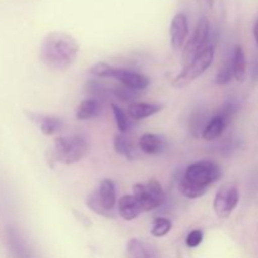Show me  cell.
<instances>
[{
  "instance_id": "1",
  "label": "cell",
  "mask_w": 258,
  "mask_h": 258,
  "mask_svg": "<svg viewBox=\"0 0 258 258\" xmlns=\"http://www.w3.org/2000/svg\"><path fill=\"white\" fill-rule=\"evenodd\" d=\"M80 50L77 40L64 32H50L43 38L39 58L50 70H66L76 60Z\"/></svg>"
},
{
  "instance_id": "2",
  "label": "cell",
  "mask_w": 258,
  "mask_h": 258,
  "mask_svg": "<svg viewBox=\"0 0 258 258\" xmlns=\"http://www.w3.org/2000/svg\"><path fill=\"white\" fill-rule=\"evenodd\" d=\"M88 153V144L82 136H59L54 140V149L49 151L50 161L72 165L82 160Z\"/></svg>"
},
{
  "instance_id": "3",
  "label": "cell",
  "mask_w": 258,
  "mask_h": 258,
  "mask_svg": "<svg viewBox=\"0 0 258 258\" xmlns=\"http://www.w3.org/2000/svg\"><path fill=\"white\" fill-rule=\"evenodd\" d=\"M91 75L100 78H115L125 87L135 91L145 90L150 85V80L143 73L125 68L113 67L106 62H98L90 68Z\"/></svg>"
},
{
  "instance_id": "4",
  "label": "cell",
  "mask_w": 258,
  "mask_h": 258,
  "mask_svg": "<svg viewBox=\"0 0 258 258\" xmlns=\"http://www.w3.org/2000/svg\"><path fill=\"white\" fill-rule=\"evenodd\" d=\"M214 59V47L213 45H207L206 48L201 50L196 57L184 67V70L174 78L173 87L183 88L190 85L193 81H196L199 76L203 75Z\"/></svg>"
},
{
  "instance_id": "5",
  "label": "cell",
  "mask_w": 258,
  "mask_h": 258,
  "mask_svg": "<svg viewBox=\"0 0 258 258\" xmlns=\"http://www.w3.org/2000/svg\"><path fill=\"white\" fill-rule=\"evenodd\" d=\"M133 191L144 212H151L165 203V193L156 179H150L146 183L134 184Z\"/></svg>"
},
{
  "instance_id": "6",
  "label": "cell",
  "mask_w": 258,
  "mask_h": 258,
  "mask_svg": "<svg viewBox=\"0 0 258 258\" xmlns=\"http://www.w3.org/2000/svg\"><path fill=\"white\" fill-rule=\"evenodd\" d=\"M221 176V166L211 160H201L191 164L184 174V178L204 188H208L209 185L216 183Z\"/></svg>"
},
{
  "instance_id": "7",
  "label": "cell",
  "mask_w": 258,
  "mask_h": 258,
  "mask_svg": "<svg viewBox=\"0 0 258 258\" xmlns=\"http://www.w3.org/2000/svg\"><path fill=\"white\" fill-rule=\"evenodd\" d=\"M209 38V22L206 17L199 18L198 23H197L196 28H194V32L191 34L190 39L186 42L185 48H184L183 52V59L184 64H188L189 62H191L194 57L201 52L203 48H206L207 42H208Z\"/></svg>"
},
{
  "instance_id": "8",
  "label": "cell",
  "mask_w": 258,
  "mask_h": 258,
  "mask_svg": "<svg viewBox=\"0 0 258 258\" xmlns=\"http://www.w3.org/2000/svg\"><path fill=\"white\" fill-rule=\"evenodd\" d=\"M239 202L238 188L233 184H224L217 191L213 202V209L219 218H227L236 209Z\"/></svg>"
},
{
  "instance_id": "9",
  "label": "cell",
  "mask_w": 258,
  "mask_h": 258,
  "mask_svg": "<svg viewBox=\"0 0 258 258\" xmlns=\"http://www.w3.org/2000/svg\"><path fill=\"white\" fill-rule=\"evenodd\" d=\"M189 23L188 18L183 13L174 15L170 24V42L171 47L175 50L181 49L188 40Z\"/></svg>"
},
{
  "instance_id": "10",
  "label": "cell",
  "mask_w": 258,
  "mask_h": 258,
  "mask_svg": "<svg viewBox=\"0 0 258 258\" xmlns=\"http://www.w3.org/2000/svg\"><path fill=\"white\" fill-rule=\"evenodd\" d=\"M25 115L28 116L30 121L37 123L40 128V133L44 135H54V134L60 133L64 128V123L60 118L54 117V116H48L42 115V113H35V112H28L25 111Z\"/></svg>"
},
{
  "instance_id": "11",
  "label": "cell",
  "mask_w": 258,
  "mask_h": 258,
  "mask_svg": "<svg viewBox=\"0 0 258 258\" xmlns=\"http://www.w3.org/2000/svg\"><path fill=\"white\" fill-rule=\"evenodd\" d=\"M139 148L148 155H156L165 150L166 144L161 136L156 135V134L145 133L139 139Z\"/></svg>"
},
{
  "instance_id": "12",
  "label": "cell",
  "mask_w": 258,
  "mask_h": 258,
  "mask_svg": "<svg viewBox=\"0 0 258 258\" xmlns=\"http://www.w3.org/2000/svg\"><path fill=\"white\" fill-rule=\"evenodd\" d=\"M97 198L100 201L101 206L106 209L107 212L112 213V209L116 204V188L115 183L110 179H105L101 181L98 190H96Z\"/></svg>"
},
{
  "instance_id": "13",
  "label": "cell",
  "mask_w": 258,
  "mask_h": 258,
  "mask_svg": "<svg viewBox=\"0 0 258 258\" xmlns=\"http://www.w3.org/2000/svg\"><path fill=\"white\" fill-rule=\"evenodd\" d=\"M118 213L122 217L125 221H133L136 217L140 216L143 208H141L140 203H139L138 199L135 198L134 194H127V196L121 197L120 201H118Z\"/></svg>"
},
{
  "instance_id": "14",
  "label": "cell",
  "mask_w": 258,
  "mask_h": 258,
  "mask_svg": "<svg viewBox=\"0 0 258 258\" xmlns=\"http://www.w3.org/2000/svg\"><path fill=\"white\" fill-rule=\"evenodd\" d=\"M102 112V103L97 98H86L76 107V117L77 120L85 121L95 118Z\"/></svg>"
},
{
  "instance_id": "15",
  "label": "cell",
  "mask_w": 258,
  "mask_h": 258,
  "mask_svg": "<svg viewBox=\"0 0 258 258\" xmlns=\"http://www.w3.org/2000/svg\"><path fill=\"white\" fill-rule=\"evenodd\" d=\"M228 125L229 121L227 118H224L221 113H217L216 116H213L206 123V126L203 128V133H202V138L207 141L216 140V139H218L223 134V131L226 130V127Z\"/></svg>"
},
{
  "instance_id": "16",
  "label": "cell",
  "mask_w": 258,
  "mask_h": 258,
  "mask_svg": "<svg viewBox=\"0 0 258 258\" xmlns=\"http://www.w3.org/2000/svg\"><path fill=\"white\" fill-rule=\"evenodd\" d=\"M160 105H155V103H146V102H131L128 105V117L133 120H144L150 116L155 115V113L161 111Z\"/></svg>"
},
{
  "instance_id": "17",
  "label": "cell",
  "mask_w": 258,
  "mask_h": 258,
  "mask_svg": "<svg viewBox=\"0 0 258 258\" xmlns=\"http://www.w3.org/2000/svg\"><path fill=\"white\" fill-rule=\"evenodd\" d=\"M126 258H156V254L148 243L133 238L126 246Z\"/></svg>"
},
{
  "instance_id": "18",
  "label": "cell",
  "mask_w": 258,
  "mask_h": 258,
  "mask_svg": "<svg viewBox=\"0 0 258 258\" xmlns=\"http://www.w3.org/2000/svg\"><path fill=\"white\" fill-rule=\"evenodd\" d=\"M232 67H233V75L238 82H243L247 76V60L243 48L241 45H236L232 54Z\"/></svg>"
},
{
  "instance_id": "19",
  "label": "cell",
  "mask_w": 258,
  "mask_h": 258,
  "mask_svg": "<svg viewBox=\"0 0 258 258\" xmlns=\"http://www.w3.org/2000/svg\"><path fill=\"white\" fill-rule=\"evenodd\" d=\"M179 190L186 198L194 199L203 197L207 193V190H208V188H204V186L198 185V184L191 183V181H189L188 179H185L183 176L180 183H179Z\"/></svg>"
},
{
  "instance_id": "20",
  "label": "cell",
  "mask_w": 258,
  "mask_h": 258,
  "mask_svg": "<svg viewBox=\"0 0 258 258\" xmlns=\"http://www.w3.org/2000/svg\"><path fill=\"white\" fill-rule=\"evenodd\" d=\"M113 146H115L116 153L123 155L125 158H127L128 160H133L135 158V154H134L133 145H131L130 141L127 140L126 136H123L122 134H118L115 136V140H113Z\"/></svg>"
},
{
  "instance_id": "21",
  "label": "cell",
  "mask_w": 258,
  "mask_h": 258,
  "mask_svg": "<svg viewBox=\"0 0 258 258\" xmlns=\"http://www.w3.org/2000/svg\"><path fill=\"white\" fill-rule=\"evenodd\" d=\"M173 228V222L169 218H156L155 221L153 222V226H151V234L156 238H160V237L166 236L169 232Z\"/></svg>"
},
{
  "instance_id": "22",
  "label": "cell",
  "mask_w": 258,
  "mask_h": 258,
  "mask_svg": "<svg viewBox=\"0 0 258 258\" xmlns=\"http://www.w3.org/2000/svg\"><path fill=\"white\" fill-rule=\"evenodd\" d=\"M234 77L233 75V67H232V57L228 60L222 64V67L219 68V71L217 72L216 76V83L219 86L227 85L228 82H231L232 78Z\"/></svg>"
},
{
  "instance_id": "23",
  "label": "cell",
  "mask_w": 258,
  "mask_h": 258,
  "mask_svg": "<svg viewBox=\"0 0 258 258\" xmlns=\"http://www.w3.org/2000/svg\"><path fill=\"white\" fill-rule=\"evenodd\" d=\"M111 108H112L113 116H115L117 128L121 133H126L128 130V127H130V118H128V116L117 105H115V103L111 105Z\"/></svg>"
},
{
  "instance_id": "24",
  "label": "cell",
  "mask_w": 258,
  "mask_h": 258,
  "mask_svg": "<svg viewBox=\"0 0 258 258\" xmlns=\"http://www.w3.org/2000/svg\"><path fill=\"white\" fill-rule=\"evenodd\" d=\"M86 203H87L88 208H91L93 212H95V213L100 214V216L106 217V218H110V217H113L112 213L107 212L105 208H103L102 206H101V203H100V201H98L97 194H96V191H95V193L91 194V196H88L87 202H86Z\"/></svg>"
},
{
  "instance_id": "25",
  "label": "cell",
  "mask_w": 258,
  "mask_h": 258,
  "mask_svg": "<svg viewBox=\"0 0 258 258\" xmlns=\"http://www.w3.org/2000/svg\"><path fill=\"white\" fill-rule=\"evenodd\" d=\"M136 92L138 91L131 90V88L125 87V86H121V87H115L113 88V95L117 98L122 101H133L135 100Z\"/></svg>"
},
{
  "instance_id": "26",
  "label": "cell",
  "mask_w": 258,
  "mask_h": 258,
  "mask_svg": "<svg viewBox=\"0 0 258 258\" xmlns=\"http://www.w3.org/2000/svg\"><path fill=\"white\" fill-rule=\"evenodd\" d=\"M203 241V232L201 229H194L186 237V246L190 247V248H196Z\"/></svg>"
},
{
  "instance_id": "27",
  "label": "cell",
  "mask_w": 258,
  "mask_h": 258,
  "mask_svg": "<svg viewBox=\"0 0 258 258\" xmlns=\"http://www.w3.org/2000/svg\"><path fill=\"white\" fill-rule=\"evenodd\" d=\"M252 75H253V78H258V58L254 60L253 63V70H252Z\"/></svg>"
},
{
  "instance_id": "28",
  "label": "cell",
  "mask_w": 258,
  "mask_h": 258,
  "mask_svg": "<svg viewBox=\"0 0 258 258\" xmlns=\"http://www.w3.org/2000/svg\"><path fill=\"white\" fill-rule=\"evenodd\" d=\"M253 35H254V39H256V43L258 45V19L256 20V23H254V25H253Z\"/></svg>"
},
{
  "instance_id": "29",
  "label": "cell",
  "mask_w": 258,
  "mask_h": 258,
  "mask_svg": "<svg viewBox=\"0 0 258 258\" xmlns=\"http://www.w3.org/2000/svg\"><path fill=\"white\" fill-rule=\"evenodd\" d=\"M206 2H207V4H208L209 5V7H213V4H214V0H206Z\"/></svg>"
}]
</instances>
